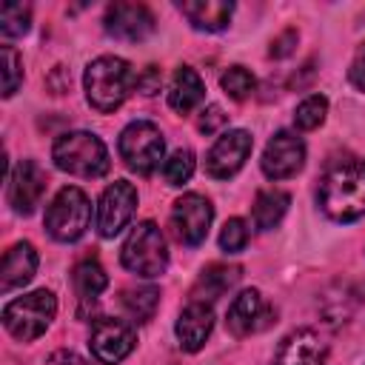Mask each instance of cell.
I'll return each instance as SVG.
<instances>
[{
    "instance_id": "cell-1",
    "label": "cell",
    "mask_w": 365,
    "mask_h": 365,
    "mask_svg": "<svg viewBox=\"0 0 365 365\" xmlns=\"http://www.w3.org/2000/svg\"><path fill=\"white\" fill-rule=\"evenodd\" d=\"M317 202L334 222H356L365 217V157L334 163L319 180Z\"/></svg>"
},
{
    "instance_id": "cell-2",
    "label": "cell",
    "mask_w": 365,
    "mask_h": 365,
    "mask_svg": "<svg viewBox=\"0 0 365 365\" xmlns=\"http://www.w3.org/2000/svg\"><path fill=\"white\" fill-rule=\"evenodd\" d=\"M137 80H140V74L134 71V66L128 60H123L117 54H103L86 66V74H83L86 100L94 111L111 114L128 100Z\"/></svg>"
},
{
    "instance_id": "cell-3",
    "label": "cell",
    "mask_w": 365,
    "mask_h": 365,
    "mask_svg": "<svg viewBox=\"0 0 365 365\" xmlns=\"http://www.w3.org/2000/svg\"><path fill=\"white\" fill-rule=\"evenodd\" d=\"M51 160L60 171L83 180L106 177L111 168L108 148L94 131H63L51 145Z\"/></svg>"
},
{
    "instance_id": "cell-4",
    "label": "cell",
    "mask_w": 365,
    "mask_h": 365,
    "mask_svg": "<svg viewBox=\"0 0 365 365\" xmlns=\"http://www.w3.org/2000/svg\"><path fill=\"white\" fill-rule=\"evenodd\" d=\"M57 317V297L48 288H37L3 305V328L17 342H34L48 331Z\"/></svg>"
},
{
    "instance_id": "cell-5",
    "label": "cell",
    "mask_w": 365,
    "mask_h": 365,
    "mask_svg": "<svg viewBox=\"0 0 365 365\" xmlns=\"http://www.w3.org/2000/svg\"><path fill=\"white\" fill-rule=\"evenodd\" d=\"M120 262L125 271H131L143 279H154V277L165 274L168 245H165V237L157 228V222L143 220V222L131 225V231L120 248Z\"/></svg>"
},
{
    "instance_id": "cell-6",
    "label": "cell",
    "mask_w": 365,
    "mask_h": 365,
    "mask_svg": "<svg viewBox=\"0 0 365 365\" xmlns=\"http://www.w3.org/2000/svg\"><path fill=\"white\" fill-rule=\"evenodd\" d=\"M117 151L128 171L140 177H151L165 163V137L151 120H131L120 131Z\"/></svg>"
},
{
    "instance_id": "cell-7",
    "label": "cell",
    "mask_w": 365,
    "mask_h": 365,
    "mask_svg": "<svg viewBox=\"0 0 365 365\" xmlns=\"http://www.w3.org/2000/svg\"><path fill=\"white\" fill-rule=\"evenodd\" d=\"M88 222H91V202L86 191L77 185H63L51 197L43 217L48 237L57 242H77L88 231Z\"/></svg>"
},
{
    "instance_id": "cell-8",
    "label": "cell",
    "mask_w": 365,
    "mask_h": 365,
    "mask_svg": "<svg viewBox=\"0 0 365 365\" xmlns=\"http://www.w3.org/2000/svg\"><path fill=\"white\" fill-rule=\"evenodd\" d=\"M137 211V188L125 180H114L103 188L97 205H94V228L100 237L111 240L117 237Z\"/></svg>"
},
{
    "instance_id": "cell-9",
    "label": "cell",
    "mask_w": 365,
    "mask_h": 365,
    "mask_svg": "<svg viewBox=\"0 0 365 365\" xmlns=\"http://www.w3.org/2000/svg\"><path fill=\"white\" fill-rule=\"evenodd\" d=\"M211 220H214V205L208 197L197 194V191H188L182 194L174 208H171V228H174V237L188 245V248H197L205 242L208 237V228H211Z\"/></svg>"
},
{
    "instance_id": "cell-10",
    "label": "cell",
    "mask_w": 365,
    "mask_h": 365,
    "mask_svg": "<svg viewBox=\"0 0 365 365\" xmlns=\"http://www.w3.org/2000/svg\"><path fill=\"white\" fill-rule=\"evenodd\" d=\"M305 165V143L297 131H288V128H279L268 143H265V151H262V160H259V168L268 180L279 182V180H288V177H297Z\"/></svg>"
},
{
    "instance_id": "cell-11",
    "label": "cell",
    "mask_w": 365,
    "mask_h": 365,
    "mask_svg": "<svg viewBox=\"0 0 365 365\" xmlns=\"http://www.w3.org/2000/svg\"><path fill=\"white\" fill-rule=\"evenodd\" d=\"M134 345H137V334H134V328L128 322L114 319V317H97L91 322L88 348H91L97 362L117 365L134 351Z\"/></svg>"
},
{
    "instance_id": "cell-12",
    "label": "cell",
    "mask_w": 365,
    "mask_h": 365,
    "mask_svg": "<svg viewBox=\"0 0 365 365\" xmlns=\"http://www.w3.org/2000/svg\"><path fill=\"white\" fill-rule=\"evenodd\" d=\"M271 319H274V308H271V302L262 297V291H257V288L240 291V294L231 299L228 311H225V328H228V334L237 336V339L265 331V328L271 325Z\"/></svg>"
},
{
    "instance_id": "cell-13",
    "label": "cell",
    "mask_w": 365,
    "mask_h": 365,
    "mask_svg": "<svg viewBox=\"0 0 365 365\" xmlns=\"http://www.w3.org/2000/svg\"><path fill=\"white\" fill-rule=\"evenodd\" d=\"M251 148H254V137L245 128L222 131L217 137V143L208 148V154H205V174L214 177V180L234 177L245 165Z\"/></svg>"
},
{
    "instance_id": "cell-14",
    "label": "cell",
    "mask_w": 365,
    "mask_h": 365,
    "mask_svg": "<svg viewBox=\"0 0 365 365\" xmlns=\"http://www.w3.org/2000/svg\"><path fill=\"white\" fill-rule=\"evenodd\" d=\"M46 182H48V177L34 160H20L9 171V185H6V200H9L11 211L23 214V217L34 214V208L43 200Z\"/></svg>"
},
{
    "instance_id": "cell-15",
    "label": "cell",
    "mask_w": 365,
    "mask_h": 365,
    "mask_svg": "<svg viewBox=\"0 0 365 365\" xmlns=\"http://www.w3.org/2000/svg\"><path fill=\"white\" fill-rule=\"evenodd\" d=\"M154 14L143 3H111L103 17V29L108 37L123 43H140L154 31Z\"/></svg>"
},
{
    "instance_id": "cell-16",
    "label": "cell",
    "mask_w": 365,
    "mask_h": 365,
    "mask_svg": "<svg viewBox=\"0 0 365 365\" xmlns=\"http://www.w3.org/2000/svg\"><path fill=\"white\" fill-rule=\"evenodd\" d=\"M328 356V339L317 328H294L282 336L271 365H322Z\"/></svg>"
},
{
    "instance_id": "cell-17",
    "label": "cell",
    "mask_w": 365,
    "mask_h": 365,
    "mask_svg": "<svg viewBox=\"0 0 365 365\" xmlns=\"http://www.w3.org/2000/svg\"><path fill=\"white\" fill-rule=\"evenodd\" d=\"M214 331V311H211V302H197V299H188V305L180 311L177 317V325H174V334L180 339V348L194 354L205 345V339L211 336Z\"/></svg>"
},
{
    "instance_id": "cell-18",
    "label": "cell",
    "mask_w": 365,
    "mask_h": 365,
    "mask_svg": "<svg viewBox=\"0 0 365 365\" xmlns=\"http://www.w3.org/2000/svg\"><path fill=\"white\" fill-rule=\"evenodd\" d=\"M37 248L29 240L14 242L6 254H3V265H0V291L11 294L14 288H23L34 271H37Z\"/></svg>"
},
{
    "instance_id": "cell-19",
    "label": "cell",
    "mask_w": 365,
    "mask_h": 365,
    "mask_svg": "<svg viewBox=\"0 0 365 365\" xmlns=\"http://www.w3.org/2000/svg\"><path fill=\"white\" fill-rule=\"evenodd\" d=\"M177 9L197 31H222L234 17V3L228 0H182Z\"/></svg>"
},
{
    "instance_id": "cell-20",
    "label": "cell",
    "mask_w": 365,
    "mask_h": 365,
    "mask_svg": "<svg viewBox=\"0 0 365 365\" xmlns=\"http://www.w3.org/2000/svg\"><path fill=\"white\" fill-rule=\"evenodd\" d=\"M242 277L240 265H222V262H211L208 268H202V274L197 277L194 288H191V299L197 302H214L222 294H228Z\"/></svg>"
},
{
    "instance_id": "cell-21",
    "label": "cell",
    "mask_w": 365,
    "mask_h": 365,
    "mask_svg": "<svg viewBox=\"0 0 365 365\" xmlns=\"http://www.w3.org/2000/svg\"><path fill=\"white\" fill-rule=\"evenodd\" d=\"M205 100V83L191 66H180L168 86V106L177 114H191Z\"/></svg>"
},
{
    "instance_id": "cell-22",
    "label": "cell",
    "mask_w": 365,
    "mask_h": 365,
    "mask_svg": "<svg viewBox=\"0 0 365 365\" xmlns=\"http://www.w3.org/2000/svg\"><path fill=\"white\" fill-rule=\"evenodd\" d=\"M288 205H291V197H288V191H282V188H262V191H257V197H254V211H251V214H254V225H257L259 231L277 228V225L282 222Z\"/></svg>"
},
{
    "instance_id": "cell-23",
    "label": "cell",
    "mask_w": 365,
    "mask_h": 365,
    "mask_svg": "<svg viewBox=\"0 0 365 365\" xmlns=\"http://www.w3.org/2000/svg\"><path fill=\"white\" fill-rule=\"evenodd\" d=\"M71 282H74V291H77L80 299H94V297H100V294L106 291L108 274H106V268H103L97 259L88 257V259H80V262L74 265Z\"/></svg>"
},
{
    "instance_id": "cell-24",
    "label": "cell",
    "mask_w": 365,
    "mask_h": 365,
    "mask_svg": "<svg viewBox=\"0 0 365 365\" xmlns=\"http://www.w3.org/2000/svg\"><path fill=\"white\" fill-rule=\"evenodd\" d=\"M157 305H160V288H154V285H140V288L123 291V308L134 322H148L157 314Z\"/></svg>"
},
{
    "instance_id": "cell-25",
    "label": "cell",
    "mask_w": 365,
    "mask_h": 365,
    "mask_svg": "<svg viewBox=\"0 0 365 365\" xmlns=\"http://www.w3.org/2000/svg\"><path fill=\"white\" fill-rule=\"evenodd\" d=\"M31 29V6L26 3H6L0 9V34L6 40L23 37Z\"/></svg>"
},
{
    "instance_id": "cell-26",
    "label": "cell",
    "mask_w": 365,
    "mask_h": 365,
    "mask_svg": "<svg viewBox=\"0 0 365 365\" xmlns=\"http://www.w3.org/2000/svg\"><path fill=\"white\" fill-rule=\"evenodd\" d=\"M325 114H328V97L311 94L294 108V125L299 131H314V128H319L325 123Z\"/></svg>"
},
{
    "instance_id": "cell-27",
    "label": "cell",
    "mask_w": 365,
    "mask_h": 365,
    "mask_svg": "<svg viewBox=\"0 0 365 365\" xmlns=\"http://www.w3.org/2000/svg\"><path fill=\"white\" fill-rule=\"evenodd\" d=\"M194 165H197L194 163V151L191 148H177L163 163V180L168 185H185L191 180V174H194Z\"/></svg>"
},
{
    "instance_id": "cell-28",
    "label": "cell",
    "mask_w": 365,
    "mask_h": 365,
    "mask_svg": "<svg viewBox=\"0 0 365 365\" xmlns=\"http://www.w3.org/2000/svg\"><path fill=\"white\" fill-rule=\"evenodd\" d=\"M220 86H222V91L231 97V100H245V97H251L254 94V88H257V80H254V74L245 68V66H231V68H225L222 71V77H220Z\"/></svg>"
},
{
    "instance_id": "cell-29",
    "label": "cell",
    "mask_w": 365,
    "mask_h": 365,
    "mask_svg": "<svg viewBox=\"0 0 365 365\" xmlns=\"http://www.w3.org/2000/svg\"><path fill=\"white\" fill-rule=\"evenodd\" d=\"M0 57H3V97H14V91L23 83V60L14 51V46H3Z\"/></svg>"
},
{
    "instance_id": "cell-30",
    "label": "cell",
    "mask_w": 365,
    "mask_h": 365,
    "mask_svg": "<svg viewBox=\"0 0 365 365\" xmlns=\"http://www.w3.org/2000/svg\"><path fill=\"white\" fill-rule=\"evenodd\" d=\"M245 245H248V222L242 217L225 220V225L220 231V248L225 254H240Z\"/></svg>"
},
{
    "instance_id": "cell-31",
    "label": "cell",
    "mask_w": 365,
    "mask_h": 365,
    "mask_svg": "<svg viewBox=\"0 0 365 365\" xmlns=\"http://www.w3.org/2000/svg\"><path fill=\"white\" fill-rule=\"evenodd\" d=\"M228 123V114L217 106V103H208L202 111H200V120H197V128L200 134H217L222 125Z\"/></svg>"
},
{
    "instance_id": "cell-32",
    "label": "cell",
    "mask_w": 365,
    "mask_h": 365,
    "mask_svg": "<svg viewBox=\"0 0 365 365\" xmlns=\"http://www.w3.org/2000/svg\"><path fill=\"white\" fill-rule=\"evenodd\" d=\"M297 40H299V31L297 29H285V31H279L274 40H271V48H268V54L271 57H288L291 51H294V46H297Z\"/></svg>"
},
{
    "instance_id": "cell-33",
    "label": "cell",
    "mask_w": 365,
    "mask_h": 365,
    "mask_svg": "<svg viewBox=\"0 0 365 365\" xmlns=\"http://www.w3.org/2000/svg\"><path fill=\"white\" fill-rule=\"evenodd\" d=\"M348 80L356 91H365V43L356 46L354 57H351V66H348Z\"/></svg>"
},
{
    "instance_id": "cell-34",
    "label": "cell",
    "mask_w": 365,
    "mask_h": 365,
    "mask_svg": "<svg viewBox=\"0 0 365 365\" xmlns=\"http://www.w3.org/2000/svg\"><path fill=\"white\" fill-rule=\"evenodd\" d=\"M160 83H163V74H160V68H157V66H148V68L140 74V80H137V88H140L143 94H157V91H160Z\"/></svg>"
}]
</instances>
